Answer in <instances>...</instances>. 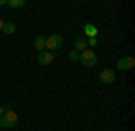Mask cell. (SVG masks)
Segmentation results:
<instances>
[{
	"mask_svg": "<svg viewBox=\"0 0 135 131\" xmlns=\"http://www.w3.org/2000/svg\"><path fill=\"white\" fill-rule=\"evenodd\" d=\"M16 124H18V115H16L15 110H11L7 106L6 111L2 113V117H0V126L2 128H15Z\"/></svg>",
	"mask_w": 135,
	"mask_h": 131,
	"instance_id": "1",
	"label": "cell"
},
{
	"mask_svg": "<svg viewBox=\"0 0 135 131\" xmlns=\"http://www.w3.org/2000/svg\"><path fill=\"white\" fill-rule=\"evenodd\" d=\"M63 45V36L61 34H52V36H49L47 40H45V49L47 51H58V49H61Z\"/></svg>",
	"mask_w": 135,
	"mask_h": 131,
	"instance_id": "2",
	"label": "cell"
},
{
	"mask_svg": "<svg viewBox=\"0 0 135 131\" xmlns=\"http://www.w3.org/2000/svg\"><path fill=\"white\" fill-rule=\"evenodd\" d=\"M79 59L83 63L85 67H95V63H97V56H95V52L90 51V49H86L79 54Z\"/></svg>",
	"mask_w": 135,
	"mask_h": 131,
	"instance_id": "3",
	"label": "cell"
},
{
	"mask_svg": "<svg viewBox=\"0 0 135 131\" xmlns=\"http://www.w3.org/2000/svg\"><path fill=\"white\" fill-rule=\"evenodd\" d=\"M119 70H132L135 67V58H132V56H124V58H121V59L117 61V65H115Z\"/></svg>",
	"mask_w": 135,
	"mask_h": 131,
	"instance_id": "4",
	"label": "cell"
},
{
	"mask_svg": "<svg viewBox=\"0 0 135 131\" xmlns=\"http://www.w3.org/2000/svg\"><path fill=\"white\" fill-rule=\"evenodd\" d=\"M99 81L104 83V84L114 83L115 81V70H112V68H104V70H101V74H99Z\"/></svg>",
	"mask_w": 135,
	"mask_h": 131,
	"instance_id": "5",
	"label": "cell"
},
{
	"mask_svg": "<svg viewBox=\"0 0 135 131\" xmlns=\"http://www.w3.org/2000/svg\"><path fill=\"white\" fill-rule=\"evenodd\" d=\"M52 61H54V54L52 52H38V63L42 65V67H47V65H51Z\"/></svg>",
	"mask_w": 135,
	"mask_h": 131,
	"instance_id": "6",
	"label": "cell"
},
{
	"mask_svg": "<svg viewBox=\"0 0 135 131\" xmlns=\"http://www.w3.org/2000/svg\"><path fill=\"white\" fill-rule=\"evenodd\" d=\"M45 40H47V36H36L34 38V49L38 52L45 51Z\"/></svg>",
	"mask_w": 135,
	"mask_h": 131,
	"instance_id": "7",
	"label": "cell"
},
{
	"mask_svg": "<svg viewBox=\"0 0 135 131\" xmlns=\"http://www.w3.org/2000/svg\"><path fill=\"white\" fill-rule=\"evenodd\" d=\"M74 47H76L78 52H83V51H86V41H85L83 38H76V40H74Z\"/></svg>",
	"mask_w": 135,
	"mask_h": 131,
	"instance_id": "8",
	"label": "cell"
},
{
	"mask_svg": "<svg viewBox=\"0 0 135 131\" xmlns=\"http://www.w3.org/2000/svg\"><path fill=\"white\" fill-rule=\"evenodd\" d=\"M85 34H86L88 38H95V36H97V29H95L94 25H90V23H86V25H85Z\"/></svg>",
	"mask_w": 135,
	"mask_h": 131,
	"instance_id": "9",
	"label": "cell"
},
{
	"mask_svg": "<svg viewBox=\"0 0 135 131\" xmlns=\"http://www.w3.org/2000/svg\"><path fill=\"white\" fill-rule=\"evenodd\" d=\"M15 23H11V22H4V27H2V32H6V34H15Z\"/></svg>",
	"mask_w": 135,
	"mask_h": 131,
	"instance_id": "10",
	"label": "cell"
},
{
	"mask_svg": "<svg viewBox=\"0 0 135 131\" xmlns=\"http://www.w3.org/2000/svg\"><path fill=\"white\" fill-rule=\"evenodd\" d=\"M7 6H9V7H15V9H18V7H23V6H25V2H23V0H9Z\"/></svg>",
	"mask_w": 135,
	"mask_h": 131,
	"instance_id": "11",
	"label": "cell"
},
{
	"mask_svg": "<svg viewBox=\"0 0 135 131\" xmlns=\"http://www.w3.org/2000/svg\"><path fill=\"white\" fill-rule=\"evenodd\" d=\"M69 58H70L72 61H78V59H79V52H78V51H72V52H69Z\"/></svg>",
	"mask_w": 135,
	"mask_h": 131,
	"instance_id": "12",
	"label": "cell"
},
{
	"mask_svg": "<svg viewBox=\"0 0 135 131\" xmlns=\"http://www.w3.org/2000/svg\"><path fill=\"white\" fill-rule=\"evenodd\" d=\"M86 45H90V47H95V45H97V38H88Z\"/></svg>",
	"mask_w": 135,
	"mask_h": 131,
	"instance_id": "13",
	"label": "cell"
},
{
	"mask_svg": "<svg viewBox=\"0 0 135 131\" xmlns=\"http://www.w3.org/2000/svg\"><path fill=\"white\" fill-rule=\"evenodd\" d=\"M2 6H7V2H6V0H0V7H2Z\"/></svg>",
	"mask_w": 135,
	"mask_h": 131,
	"instance_id": "14",
	"label": "cell"
},
{
	"mask_svg": "<svg viewBox=\"0 0 135 131\" xmlns=\"http://www.w3.org/2000/svg\"><path fill=\"white\" fill-rule=\"evenodd\" d=\"M2 27H4V20L0 18V32H2Z\"/></svg>",
	"mask_w": 135,
	"mask_h": 131,
	"instance_id": "15",
	"label": "cell"
},
{
	"mask_svg": "<svg viewBox=\"0 0 135 131\" xmlns=\"http://www.w3.org/2000/svg\"><path fill=\"white\" fill-rule=\"evenodd\" d=\"M4 111H6V108H2V106H0V117H2V113H4Z\"/></svg>",
	"mask_w": 135,
	"mask_h": 131,
	"instance_id": "16",
	"label": "cell"
}]
</instances>
